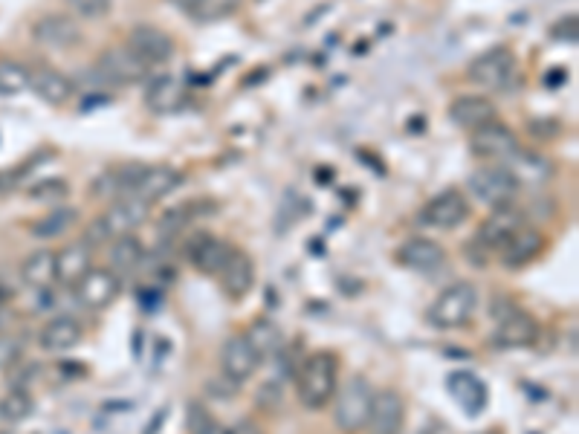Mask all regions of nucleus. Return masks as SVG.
<instances>
[{"mask_svg":"<svg viewBox=\"0 0 579 434\" xmlns=\"http://www.w3.org/2000/svg\"><path fill=\"white\" fill-rule=\"evenodd\" d=\"M29 90V67L12 58H0V96L12 99Z\"/></svg>","mask_w":579,"mask_h":434,"instance_id":"obj_33","label":"nucleus"},{"mask_svg":"<svg viewBox=\"0 0 579 434\" xmlns=\"http://www.w3.org/2000/svg\"><path fill=\"white\" fill-rule=\"evenodd\" d=\"M469 194H475L478 203L496 209V206H507L516 200V194L522 189V183L516 180V174L507 165H484L478 171H472L467 180Z\"/></svg>","mask_w":579,"mask_h":434,"instance_id":"obj_5","label":"nucleus"},{"mask_svg":"<svg viewBox=\"0 0 579 434\" xmlns=\"http://www.w3.org/2000/svg\"><path fill=\"white\" fill-rule=\"evenodd\" d=\"M553 38L556 41H565V44H577L579 38V21L577 15H565L559 24H553Z\"/></svg>","mask_w":579,"mask_h":434,"instance_id":"obj_41","label":"nucleus"},{"mask_svg":"<svg viewBox=\"0 0 579 434\" xmlns=\"http://www.w3.org/2000/svg\"><path fill=\"white\" fill-rule=\"evenodd\" d=\"M73 290L79 304L87 310H108L122 293V278L111 267H93Z\"/></svg>","mask_w":579,"mask_h":434,"instance_id":"obj_11","label":"nucleus"},{"mask_svg":"<svg viewBox=\"0 0 579 434\" xmlns=\"http://www.w3.org/2000/svg\"><path fill=\"white\" fill-rule=\"evenodd\" d=\"M148 209H151V206H145V203H142L139 197H134V194L116 197L108 212H102V215L90 220L84 241L90 246L113 244L116 238L137 232L139 226L148 220Z\"/></svg>","mask_w":579,"mask_h":434,"instance_id":"obj_2","label":"nucleus"},{"mask_svg":"<svg viewBox=\"0 0 579 434\" xmlns=\"http://www.w3.org/2000/svg\"><path fill=\"white\" fill-rule=\"evenodd\" d=\"M180 186H183V174L177 168H171V165H148L142 180H139L137 191H134V197H139L145 206H154V203H160L163 197H168L171 191L180 189Z\"/></svg>","mask_w":579,"mask_h":434,"instance_id":"obj_26","label":"nucleus"},{"mask_svg":"<svg viewBox=\"0 0 579 434\" xmlns=\"http://www.w3.org/2000/svg\"><path fill=\"white\" fill-rule=\"evenodd\" d=\"M542 327L539 322L524 313V310H513V313H504L501 322L493 330V345L501 348V351H522V348H530L536 345Z\"/></svg>","mask_w":579,"mask_h":434,"instance_id":"obj_14","label":"nucleus"},{"mask_svg":"<svg viewBox=\"0 0 579 434\" xmlns=\"http://www.w3.org/2000/svg\"><path fill=\"white\" fill-rule=\"evenodd\" d=\"M516 76V55L510 53L507 47H496L481 53L475 61H469L467 79L478 87L487 90H504L507 84L513 82Z\"/></svg>","mask_w":579,"mask_h":434,"instance_id":"obj_6","label":"nucleus"},{"mask_svg":"<svg viewBox=\"0 0 579 434\" xmlns=\"http://www.w3.org/2000/svg\"><path fill=\"white\" fill-rule=\"evenodd\" d=\"M238 9V0H197L189 15L200 24H215L221 18H229Z\"/></svg>","mask_w":579,"mask_h":434,"instance_id":"obj_36","label":"nucleus"},{"mask_svg":"<svg viewBox=\"0 0 579 434\" xmlns=\"http://www.w3.org/2000/svg\"><path fill=\"white\" fill-rule=\"evenodd\" d=\"M183 102H186V87H183V82H180L177 76L163 73V76H154V79L148 82V90H145V105H148V110L166 116V113H174V110L183 108Z\"/></svg>","mask_w":579,"mask_h":434,"instance_id":"obj_27","label":"nucleus"},{"mask_svg":"<svg viewBox=\"0 0 579 434\" xmlns=\"http://www.w3.org/2000/svg\"><path fill=\"white\" fill-rule=\"evenodd\" d=\"M79 223V209L73 206H58L53 212H47L44 217H38L29 232L41 241H56V238H64L73 226Z\"/></svg>","mask_w":579,"mask_h":434,"instance_id":"obj_29","label":"nucleus"},{"mask_svg":"<svg viewBox=\"0 0 579 434\" xmlns=\"http://www.w3.org/2000/svg\"><path fill=\"white\" fill-rule=\"evenodd\" d=\"M244 336H247V342L252 345V351L258 353L261 359H270V356H276V353L284 348V336H281L276 322H270V319H255V322L247 327Z\"/></svg>","mask_w":579,"mask_h":434,"instance_id":"obj_31","label":"nucleus"},{"mask_svg":"<svg viewBox=\"0 0 579 434\" xmlns=\"http://www.w3.org/2000/svg\"><path fill=\"white\" fill-rule=\"evenodd\" d=\"M469 217V200L464 191L446 189L435 194L423 209H420V223L438 232H452Z\"/></svg>","mask_w":579,"mask_h":434,"instance_id":"obj_8","label":"nucleus"},{"mask_svg":"<svg viewBox=\"0 0 579 434\" xmlns=\"http://www.w3.org/2000/svg\"><path fill=\"white\" fill-rule=\"evenodd\" d=\"M475 310H478V287L472 281H458L429 304L426 322L438 330H458L475 316Z\"/></svg>","mask_w":579,"mask_h":434,"instance_id":"obj_4","label":"nucleus"},{"mask_svg":"<svg viewBox=\"0 0 579 434\" xmlns=\"http://www.w3.org/2000/svg\"><path fill=\"white\" fill-rule=\"evenodd\" d=\"M29 87L35 90V96H38L41 102H47V105H53V108L67 105V102L73 99V93H76L73 79L64 76L56 67H47V64L29 70Z\"/></svg>","mask_w":579,"mask_h":434,"instance_id":"obj_21","label":"nucleus"},{"mask_svg":"<svg viewBox=\"0 0 579 434\" xmlns=\"http://www.w3.org/2000/svg\"><path fill=\"white\" fill-rule=\"evenodd\" d=\"M446 391H449V397L458 403V408L467 417H481L487 411L490 388H487V382L481 380L478 374H472V371H452L446 377Z\"/></svg>","mask_w":579,"mask_h":434,"instance_id":"obj_16","label":"nucleus"},{"mask_svg":"<svg viewBox=\"0 0 579 434\" xmlns=\"http://www.w3.org/2000/svg\"><path fill=\"white\" fill-rule=\"evenodd\" d=\"M339 359L333 351L310 353L296 371V394L307 411H322L336 394Z\"/></svg>","mask_w":579,"mask_h":434,"instance_id":"obj_1","label":"nucleus"},{"mask_svg":"<svg viewBox=\"0 0 579 434\" xmlns=\"http://www.w3.org/2000/svg\"><path fill=\"white\" fill-rule=\"evenodd\" d=\"M559 131H562V128H559L556 119H533V122H530V134H536L539 139H542V136H545V139H553Z\"/></svg>","mask_w":579,"mask_h":434,"instance_id":"obj_43","label":"nucleus"},{"mask_svg":"<svg viewBox=\"0 0 579 434\" xmlns=\"http://www.w3.org/2000/svg\"><path fill=\"white\" fill-rule=\"evenodd\" d=\"M261 356L252 351V345L247 342L244 333L229 336L221 348V371L226 380H232L235 385H244L247 380L255 377V371L261 368Z\"/></svg>","mask_w":579,"mask_h":434,"instance_id":"obj_15","label":"nucleus"},{"mask_svg":"<svg viewBox=\"0 0 579 434\" xmlns=\"http://www.w3.org/2000/svg\"><path fill=\"white\" fill-rule=\"evenodd\" d=\"M142 261H145V246L139 241L137 232H131V235H122V238H116L111 246V270L119 275H125V272H137L142 267Z\"/></svg>","mask_w":579,"mask_h":434,"instance_id":"obj_30","label":"nucleus"},{"mask_svg":"<svg viewBox=\"0 0 579 434\" xmlns=\"http://www.w3.org/2000/svg\"><path fill=\"white\" fill-rule=\"evenodd\" d=\"M113 0H67V9L82 21H99L111 12Z\"/></svg>","mask_w":579,"mask_h":434,"instance_id":"obj_39","label":"nucleus"},{"mask_svg":"<svg viewBox=\"0 0 579 434\" xmlns=\"http://www.w3.org/2000/svg\"><path fill=\"white\" fill-rule=\"evenodd\" d=\"M90 194L93 197H119V183H116V171H105L96 177V183L90 186Z\"/></svg>","mask_w":579,"mask_h":434,"instance_id":"obj_42","label":"nucleus"},{"mask_svg":"<svg viewBox=\"0 0 579 434\" xmlns=\"http://www.w3.org/2000/svg\"><path fill=\"white\" fill-rule=\"evenodd\" d=\"M446 116L452 119V125H458V128H464V131H478V128L496 122L498 110L487 96L467 93V96H458V99L449 105Z\"/></svg>","mask_w":579,"mask_h":434,"instance_id":"obj_22","label":"nucleus"},{"mask_svg":"<svg viewBox=\"0 0 579 434\" xmlns=\"http://www.w3.org/2000/svg\"><path fill=\"white\" fill-rule=\"evenodd\" d=\"M35 411V400L27 388H12L3 400H0V414L6 423H21Z\"/></svg>","mask_w":579,"mask_h":434,"instance_id":"obj_34","label":"nucleus"},{"mask_svg":"<svg viewBox=\"0 0 579 434\" xmlns=\"http://www.w3.org/2000/svg\"><path fill=\"white\" fill-rule=\"evenodd\" d=\"M197 215H200V203H183V206L168 209L166 215L160 217V235H163V238L180 235Z\"/></svg>","mask_w":579,"mask_h":434,"instance_id":"obj_35","label":"nucleus"},{"mask_svg":"<svg viewBox=\"0 0 579 434\" xmlns=\"http://www.w3.org/2000/svg\"><path fill=\"white\" fill-rule=\"evenodd\" d=\"M513 174H516V180L519 183H545V180H551V168L553 165L545 160V157H539V154H527V151H519L510 165H507Z\"/></svg>","mask_w":579,"mask_h":434,"instance_id":"obj_32","label":"nucleus"},{"mask_svg":"<svg viewBox=\"0 0 579 434\" xmlns=\"http://www.w3.org/2000/svg\"><path fill=\"white\" fill-rule=\"evenodd\" d=\"M168 3H174L177 9H186V12H189V9H192L197 0H168Z\"/></svg>","mask_w":579,"mask_h":434,"instance_id":"obj_46","label":"nucleus"},{"mask_svg":"<svg viewBox=\"0 0 579 434\" xmlns=\"http://www.w3.org/2000/svg\"><path fill=\"white\" fill-rule=\"evenodd\" d=\"M406 423V400L400 391L394 388H383L374 391V403H371V414H368V432L371 434H400Z\"/></svg>","mask_w":579,"mask_h":434,"instance_id":"obj_17","label":"nucleus"},{"mask_svg":"<svg viewBox=\"0 0 579 434\" xmlns=\"http://www.w3.org/2000/svg\"><path fill=\"white\" fill-rule=\"evenodd\" d=\"M99 76L108 84H139L151 76V67L128 47H111L99 58Z\"/></svg>","mask_w":579,"mask_h":434,"instance_id":"obj_13","label":"nucleus"},{"mask_svg":"<svg viewBox=\"0 0 579 434\" xmlns=\"http://www.w3.org/2000/svg\"><path fill=\"white\" fill-rule=\"evenodd\" d=\"M478 434H498V432H478Z\"/></svg>","mask_w":579,"mask_h":434,"instance_id":"obj_47","label":"nucleus"},{"mask_svg":"<svg viewBox=\"0 0 579 434\" xmlns=\"http://www.w3.org/2000/svg\"><path fill=\"white\" fill-rule=\"evenodd\" d=\"M397 261H400V267L412 272H438L446 264V249L432 238L417 235V238H409L400 244Z\"/></svg>","mask_w":579,"mask_h":434,"instance_id":"obj_20","label":"nucleus"},{"mask_svg":"<svg viewBox=\"0 0 579 434\" xmlns=\"http://www.w3.org/2000/svg\"><path fill=\"white\" fill-rule=\"evenodd\" d=\"M226 434H261V429H258L252 420H238L235 426H229V429H226Z\"/></svg>","mask_w":579,"mask_h":434,"instance_id":"obj_45","label":"nucleus"},{"mask_svg":"<svg viewBox=\"0 0 579 434\" xmlns=\"http://www.w3.org/2000/svg\"><path fill=\"white\" fill-rule=\"evenodd\" d=\"M21 281L32 290H47L56 284V252L53 249H35L21 264Z\"/></svg>","mask_w":579,"mask_h":434,"instance_id":"obj_28","label":"nucleus"},{"mask_svg":"<svg viewBox=\"0 0 579 434\" xmlns=\"http://www.w3.org/2000/svg\"><path fill=\"white\" fill-rule=\"evenodd\" d=\"M125 47L134 55H139L148 67L166 64L174 58V38L160 27H151V24H139V27L131 29Z\"/></svg>","mask_w":579,"mask_h":434,"instance_id":"obj_18","label":"nucleus"},{"mask_svg":"<svg viewBox=\"0 0 579 434\" xmlns=\"http://www.w3.org/2000/svg\"><path fill=\"white\" fill-rule=\"evenodd\" d=\"M524 226H527V215H524L519 206H513V203L496 206L490 215L481 220L475 244L481 246V249L498 252V249L507 244L516 232H522Z\"/></svg>","mask_w":579,"mask_h":434,"instance_id":"obj_9","label":"nucleus"},{"mask_svg":"<svg viewBox=\"0 0 579 434\" xmlns=\"http://www.w3.org/2000/svg\"><path fill=\"white\" fill-rule=\"evenodd\" d=\"M32 41L47 47V50H73L82 44V27L76 18L64 15V12H50L44 18H38L32 29H29Z\"/></svg>","mask_w":579,"mask_h":434,"instance_id":"obj_10","label":"nucleus"},{"mask_svg":"<svg viewBox=\"0 0 579 434\" xmlns=\"http://www.w3.org/2000/svg\"><path fill=\"white\" fill-rule=\"evenodd\" d=\"M568 76H571V73H568L565 67H553V70L545 73V84H548L551 90H556V87H562V84L568 82Z\"/></svg>","mask_w":579,"mask_h":434,"instance_id":"obj_44","label":"nucleus"},{"mask_svg":"<svg viewBox=\"0 0 579 434\" xmlns=\"http://www.w3.org/2000/svg\"><path fill=\"white\" fill-rule=\"evenodd\" d=\"M221 278V290L232 301H244L255 287V264L244 249H232L223 270L218 272Z\"/></svg>","mask_w":579,"mask_h":434,"instance_id":"obj_19","label":"nucleus"},{"mask_svg":"<svg viewBox=\"0 0 579 434\" xmlns=\"http://www.w3.org/2000/svg\"><path fill=\"white\" fill-rule=\"evenodd\" d=\"M67 194H70L67 180L47 177V180H38V183L29 189V200H35V203H61V200H67Z\"/></svg>","mask_w":579,"mask_h":434,"instance_id":"obj_38","label":"nucleus"},{"mask_svg":"<svg viewBox=\"0 0 579 434\" xmlns=\"http://www.w3.org/2000/svg\"><path fill=\"white\" fill-rule=\"evenodd\" d=\"M498 252H501V264L507 270H522V267H527L530 261H536L545 252V235L539 229L524 226L522 232H516Z\"/></svg>","mask_w":579,"mask_h":434,"instance_id":"obj_23","label":"nucleus"},{"mask_svg":"<svg viewBox=\"0 0 579 434\" xmlns=\"http://www.w3.org/2000/svg\"><path fill=\"white\" fill-rule=\"evenodd\" d=\"M84 339V327L79 319L73 316H56L47 325L41 327L38 333V345L50 353H67L73 348H79Z\"/></svg>","mask_w":579,"mask_h":434,"instance_id":"obj_25","label":"nucleus"},{"mask_svg":"<svg viewBox=\"0 0 579 434\" xmlns=\"http://www.w3.org/2000/svg\"><path fill=\"white\" fill-rule=\"evenodd\" d=\"M374 403V385L368 377L354 374L336 391V406H333V426L342 434H359L368 426V414Z\"/></svg>","mask_w":579,"mask_h":434,"instance_id":"obj_3","label":"nucleus"},{"mask_svg":"<svg viewBox=\"0 0 579 434\" xmlns=\"http://www.w3.org/2000/svg\"><path fill=\"white\" fill-rule=\"evenodd\" d=\"M232 249H235V246L229 244L226 238H218V235H212V232H197V235H192V238L186 241L183 255H186V261L192 264V270L203 272V275H218Z\"/></svg>","mask_w":579,"mask_h":434,"instance_id":"obj_12","label":"nucleus"},{"mask_svg":"<svg viewBox=\"0 0 579 434\" xmlns=\"http://www.w3.org/2000/svg\"><path fill=\"white\" fill-rule=\"evenodd\" d=\"M93 270V246L87 241L67 244L56 252V281L61 287H76Z\"/></svg>","mask_w":579,"mask_h":434,"instance_id":"obj_24","label":"nucleus"},{"mask_svg":"<svg viewBox=\"0 0 579 434\" xmlns=\"http://www.w3.org/2000/svg\"><path fill=\"white\" fill-rule=\"evenodd\" d=\"M469 148H472L475 157L490 160V163L498 165H507L519 151H522L519 136L513 134L507 125H501L498 119L496 122H490V125H484V128H478V131H472Z\"/></svg>","mask_w":579,"mask_h":434,"instance_id":"obj_7","label":"nucleus"},{"mask_svg":"<svg viewBox=\"0 0 579 434\" xmlns=\"http://www.w3.org/2000/svg\"><path fill=\"white\" fill-rule=\"evenodd\" d=\"M186 426L192 434H226V429L215 420V414L206 406H200V403L186 406Z\"/></svg>","mask_w":579,"mask_h":434,"instance_id":"obj_37","label":"nucleus"},{"mask_svg":"<svg viewBox=\"0 0 579 434\" xmlns=\"http://www.w3.org/2000/svg\"><path fill=\"white\" fill-rule=\"evenodd\" d=\"M21 356H24V345H21V339H18V336H12V333H0V371L15 368V365L21 362Z\"/></svg>","mask_w":579,"mask_h":434,"instance_id":"obj_40","label":"nucleus"}]
</instances>
